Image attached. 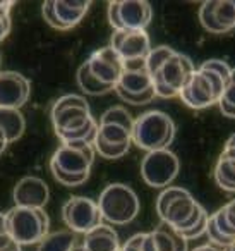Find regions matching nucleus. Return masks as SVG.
<instances>
[{
  "label": "nucleus",
  "instance_id": "nucleus-1",
  "mask_svg": "<svg viewBox=\"0 0 235 251\" xmlns=\"http://www.w3.org/2000/svg\"><path fill=\"white\" fill-rule=\"evenodd\" d=\"M52 124L62 143H94L100 122L91 115L86 98L69 93L53 103Z\"/></svg>",
  "mask_w": 235,
  "mask_h": 251
},
{
  "label": "nucleus",
  "instance_id": "nucleus-2",
  "mask_svg": "<svg viewBox=\"0 0 235 251\" xmlns=\"http://www.w3.org/2000/svg\"><path fill=\"white\" fill-rule=\"evenodd\" d=\"M206 208L194 196L180 186H168L162 189L156 198V213L163 224H168L180 234L189 230L201 217Z\"/></svg>",
  "mask_w": 235,
  "mask_h": 251
},
{
  "label": "nucleus",
  "instance_id": "nucleus-3",
  "mask_svg": "<svg viewBox=\"0 0 235 251\" xmlns=\"http://www.w3.org/2000/svg\"><path fill=\"white\" fill-rule=\"evenodd\" d=\"M175 138V122L162 110H148L134 121L132 143L146 153L168 150Z\"/></svg>",
  "mask_w": 235,
  "mask_h": 251
},
{
  "label": "nucleus",
  "instance_id": "nucleus-4",
  "mask_svg": "<svg viewBox=\"0 0 235 251\" xmlns=\"http://www.w3.org/2000/svg\"><path fill=\"white\" fill-rule=\"evenodd\" d=\"M9 232L19 246H38L50 229V219L45 208H23L14 206L7 213Z\"/></svg>",
  "mask_w": 235,
  "mask_h": 251
},
{
  "label": "nucleus",
  "instance_id": "nucleus-5",
  "mask_svg": "<svg viewBox=\"0 0 235 251\" xmlns=\"http://www.w3.org/2000/svg\"><path fill=\"white\" fill-rule=\"evenodd\" d=\"M98 208L101 212L103 220L108 224H129L138 217L139 213V198L136 191L127 184L114 182L108 184L98 198Z\"/></svg>",
  "mask_w": 235,
  "mask_h": 251
},
{
  "label": "nucleus",
  "instance_id": "nucleus-6",
  "mask_svg": "<svg viewBox=\"0 0 235 251\" xmlns=\"http://www.w3.org/2000/svg\"><path fill=\"white\" fill-rule=\"evenodd\" d=\"M227 84V81L216 73L197 67L196 73L189 77L186 86L182 88L179 97L192 110H204L220 101Z\"/></svg>",
  "mask_w": 235,
  "mask_h": 251
},
{
  "label": "nucleus",
  "instance_id": "nucleus-7",
  "mask_svg": "<svg viewBox=\"0 0 235 251\" xmlns=\"http://www.w3.org/2000/svg\"><path fill=\"white\" fill-rule=\"evenodd\" d=\"M196 73L194 62L184 53L175 52L162 69L153 76V88L156 97L160 98H175L180 95L182 88L189 81V77Z\"/></svg>",
  "mask_w": 235,
  "mask_h": 251
},
{
  "label": "nucleus",
  "instance_id": "nucleus-8",
  "mask_svg": "<svg viewBox=\"0 0 235 251\" xmlns=\"http://www.w3.org/2000/svg\"><path fill=\"white\" fill-rule=\"evenodd\" d=\"M107 16L114 31H122V29L146 31V26L151 23L153 9L144 0L110 2L107 7Z\"/></svg>",
  "mask_w": 235,
  "mask_h": 251
},
{
  "label": "nucleus",
  "instance_id": "nucleus-9",
  "mask_svg": "<svg viewBox=\"0 0 235 251\" xmlns=\"http://www.w3.org/2000/svg\"><path fill=\"white\" fill-rule=\"evenodd\" d=\"M180 162L170 150L149 151L141 162V176L151 188L165 189L179 176Z\"/></svg>",
  "mask_w": 235,
  "mask_h": 251
},
{
  "label": "nucleus",
  "instance_id": "nucleus-10",
  "mask_svg": "<svg viewBox=\"0 0 235 251\" xmlns=\"http://www.w3.org/2000/svg\"><path fill=\"white\" fill-rule=\"evenodd\" d=\"M62 220L74 234H88L103 220L98 201L86 196H72L62 206Z\"/></svg>",
  "mask_w": 235,
  "mask_h": 251
},
{
  "label": "nucleus",
  "instance_id": "nucleus-11",
  "mask_svg": "<svg viewBox=\"0 0 235 251\" xmlns=\"http://www.w3.org/2000/svg\"><path fill=\"white\" fill-rule=\"evenodd\" d=\"M94 155L96 150L93 143H60L50 160V165L66 174L90 176Z\"/></svg>",
  "mask_w": 235,
  "mask_h": 251
},
{
  "label": "nucleus",
  "instance_id": "nucleus-12",
  "mask_svg": "<svg viewBox=\"0 0 235 251\" xmlns=\"http://www.w3.org/2000/svg\"><path fill=\"white\" fill-rule=\"evenodd\" d=\"M199 23L208 33L225 35L235 28V0H210L199 5Z\"/></svg>",
  "mask_w": 235,
  "mask_h": 251
},
{
  "label": "nucleus",
  "instance_id": "nucleus-13",
  "mask_svg": "<svg viewBox=\"0 0 235 251\" xmlns=\"http://www.w3.org/2000/svg\"><path fill=\"white\" fill-rule=\"evenodd\" d=\"M86 62L90 66L91 73L103 84H108L112 88L118 84L122 73H124V60L110 45L93 52Z\"/></svg>",
  "mask_w": 235,
  "mask_h": 251
},
{
  "label": "nucleus",
  "instance_id": "nucleus-14",
  "mask_svg": "<svg viewBox=\"0 0 235 251\" xmlns=\"http://www.w3.org/2000/svg\"><path fill=\"white\" fill-rule=\"evenodd\" d=\"M31 83L21 73H0V108H21L28 103Z\"/></svg>",
  "mask_w": 235,
  "mask_h": 251
},
{
  "label": "nucleus",
  "instance_id": "nucleus-15",
  "mask_svg": "<svg viewBox=\"0 0 235 251\" xmlns=\"http://www.w3.org/2000/svg\"><path fill=\"white\" fill-rule=\"evenodd\" d=\"M110 47L122 57V60L146 59L151 52V42H149L148 33L132 31V29L114 31Z\"/></svg>",
  "mask_w": 235,
  "mask_h": 251
},
{
  "label": "nucleus",
  "instance_id": "nucleus-16",
  "mask_svg": "<svg viewBox=\"0 0 235 251\" xmlns=\"http://www.w3.org/2000/svg\"><path fill=\"white\" fill-rule=\"evenodd\" d=\"M115 90L129 95H144L155 91L153 77L146 67V59L124 60V73Z\"/></svg>",
  "mask_w": 235,
  "mask_h": 251
},
{
  "label": "nucleus",
  "instance_id": "nucleus-17",
  "mask_svg": "<svg viewBox=\"0 0 235 251\" xmlns=\"http://www.w3.org/2000/svg\"><path fill=\"white\" fill-rule=\"evenodd\" d=\"M48 196L50 193L47 182L36 176H26L19 179L12 191L16 206H23V208H45V205L48 203Z\"/></svg>",
  "mask_w": 235,
  "mask_h": 251
},
{
  "label": "nucleus",
  "instance_id": "nucleus-18",
  "mask_svg": "<svg viewBox=\"0 0 235 251\" xmlns=\"http://www.w3.org/2000/svg\"><path fill=\"white\" fill-rule=\"evenodd\" d=\"M83 246L86 251H120V241L114 227L100 224L83 236Z\"/></svg>",
  "mask_w": 235,
  "mask_h": 251
},
{
  "label": "nucleus",
  "instance_id": "nucleus-19",
  "mask_svg": "<svg viewBox=\"0 0 235 251\" xmlns=\"http://www.w3.org/2000/svg\"><path fill=\"white\" fill-rule=\"evenodd\" d=\"M90 2H74V0H53V11L64 29L77 26L90 9Z\"/></svg>",
  "mask_w": 235,
  "mask_h": 251
},
{
  "label": "nucleus",
  "instance_id": "nucleus-20",
  "mask_svg": "<svg viewBox=\"0 0 235 251\" xmlns=\"http://www.w3.org/2000/svg\"><path fill=\"white\" fill-rule=\"evenodd\" d=\"M151 236L156 251H189L187 239L168 224L162 222L155 230H151Z\"/></svg>",
  "mask_w": 235,
  "mask_h": 251
},
{
  "label": "nucleus",
  "instance_id": "nucleus-21",
  "mask_svg": "<svg viewBox=\"0 0 235 251\" xmlns=\"http://www.w3.org/2000/svg\"><path fill=\"white\" fill-rule=\"evenodd\" d=\"M26 121L18 108H0V133L9 143L18 141L24 134Z\"/></svg>",
  "mask_w": 235,
  "mask_h": 251
},
{
  "label": "nucleus",
  "instance_id": "nucleus-22",
  "mask_svg": "<svg viewBox=\"0 0 235 251\" xmlns=\"http://www.w3.org/2000/svg\"><path fill=\"white\" fill-rule=\"evenodd\" d=\"M214 182L218 188L227 193H235V158L230 155L220 153L214 165Z\"/></svg>",
  "mask_w": 235,
  "mask_h": 251
},
{
  "label": "nucleus",
  "instance_id": "nucleus-23",
  "mask_svg": "<svg viewBox=\"0 0 235 251\" xmlns=\"http://www.w3.org/2000/svg\"><path fill=\"white\" fill-rule=\"evenodd\" d=\"M77 84L83 90V93L91 95V97H100V95H107L110 91H115V88L103 84L93 73H91L88 62H83L77 69Z\"/></svg>",
  "mask_w": 235,
  "mask_h": 251
},
{
  "label": "nucleus",
  "instance_id": "nucleus-24",
  "mask_svg": "<svg viewBox=\"0 0 235 251\" xmlns=\"http://www.w3.org/2000/svg\"><path fill=\"white\" fill-rule=\"evenodd\" d=\"M77 243H79L77 234H74L72 230H55L38 244L36 251H70Z\"/></svg>",
  "mask_w": 235,
  "mask_h": 251
},
{
  "label": "nucleus",
  "instance_id": "nucleus-25",
  "mask_svg": "<svg viewBox=\"0 0 235 251\" xmlns=\"http://www.w3.org/2000/svg\"><path fill=\"white\" fill-rule=\"evenodd\" d=\"M100 140L108 145L122 147V145H132V133L122 126L117 124H100L98 126V134Z\"/></svg>",
  "mask_w": 235,
  "mask_h": 251
},
{
  "label": "nucleus",
  "instance_id": "nucleus-26",
  "mask_svg": "<svg viewBox=\"0 0 235 251\" xmlns=\"http://www.w3.org/2000/svg\"><path fill=\"white\" fill-rule=\"evenodd\" d=\"M134 121L136 119H132V115L127 112V108H124L122 105H114V107L107 108L103 112V115L100 117V124H117L129 129L131 133L134 129Z\"/></svg>",
  "mask_w": 235,
  "mask_h": 251
},
{
  "label": "nucleus",
  "instance_id": "nucleus-27",
  "mask_svg": "<svg viewBox=\"0 0 235 251\" xmlns=\"http://www.w3.org/2000/svg\"><path fill=\"white\" fill-rule=\"evenodd\" d=\"M175 53V50L170 49V47L166 45H162V47H156V49H151V52H149V55L146 57V67H148L149 74H151V77L155 76L156 73H158L160 69H162V66L166 62V60L170 59V57Z\"/></svg>",
  "mask_w": 235,
  "mask_h": 251
},
{
  "label": "nucleus",
  "instance_id": "nucleus-28",
  "mask_svg": "<svg viewBox=\"0 0 235 251\" xmlns=\"http://www.w3.org/2000/svg\"><path fill=\"white\" fill-rule=\"evenodd\" d=\"M94 150H96V153L100 155V157L103 158H108V160H117V158L124 157L125 153L129 151V148H131V145H122V147H115V145H108L105 143L103 140H100V138H94Z\"/></svg>",
  "mask_w": 235,
  "mask_h": 251
},
{
  "label": "nucleus",
  "instance_id": "nucleus-29",
  "mask_svg": "<svg viewBox=\"0 0 235 251\" xmlns=\"http://www.w3.org/2000/svg\"><path fill=\"white\" fill-rule=\"evenodd\" d=\"M50 171H52V176L55 177V181L60 182V184H64V186H67V188H76V186L84 184V182L88 181V177H90V176H72V174H66V172L59 171V169L53 167V165H50Z\"/></svg>",
  "mask_w": 235,
  "mask_h": 251
},
{
  "label": "nucleus",
  "instance_id": "nucleus-30",
  "mask_svg": "<svg viewBox=\"0 0 235 251\" xmlns=\"http://www.w3.org/2000/svg\"><path fill=\"white\" fill-rule=\"evenodd\" d=\"M14 2H0V42H4L11 33V9Z\"/></svg>",
  "mask_w": 235,
  "mask_h": 251
},
{
  "label": "nucleus",
  "instance_id": "nucleus-31",
  "mask_svg": "<svg viewBox=\"0 0 235 251\" xmlns=\"http://www.w3.org/2000/svg\"><path fill=\"white\" fill-rule=\"evenodd\" d=\"M199 67H203V69H208V71H213V73H216L218 76H221L225 81H230V74H232V67L228 66L225 60H220V59H210L206 60V62H203Z\"/></svg>",
  "mask_w": 235,
  "mask_h": 251
},
{
  "label": "nucleus",
  "instance_id": "nucleus-32",
  "mask_svg": "<svg viewBox=\"0 0 235 251\" xmlns=\"http://www.w3.org/2000/svg\"><path fill=\"white\" fill-rule=\"evenodd\" d=\"M115 93H117L118 97H120L124 101H127L129 105H136V107H139V105L149 103V101H151L153 98L156 97L155 91H149V93H144V95H129V93H124V91L115 90Z\"/></svg>",
  "mask_w": 235,
  "mask_h": 251
},
{
  "label": "nucleus",
  "instance_id": "nucleus-33",
  "mask_svg": "<svg viewBox=\"0 0 235 251\" xmlns=\"http://www.w3.org/2000/svg\"><path fill=\"white\" fill-rule=\"evenodd\" d=\"M42 14L48 26H52V28H55V29H62L59 19H57V16H55V11H53V0H47L45 4L42 5Z\"/></svg>",
  "mask_w": 235,
  "mask_h": 251
},
{
  "label": "nucleus",
  "instance_id": "nucleus-34",
  "mask_svg": "<svg viewBox=\"0 0 235 251\" xmlns=\"http://www.w3.org/2000/svg\"><path fill=\"white\" fill-rule=\"evenodd\" d=\"M14 244L11 232H9V224H7V215L5 213H0V250Z\"/></svg>",
  "mask_w": 235,
  "mask_h": 251
},
{
  "label": "nucleus",
  "instance_id": "nucleus-35",
  "mask_svg": "<svg viewBox=\"0 0 235 251\" xmlns=\"http://www.w3.org/2000/svg\"><path fill=\"white\" fill-rule=\"evenodd\" d=\"M144 237L146 232H138L132 237H129L124 244H122L120 251H144Z\"/></svg>",
  "mask_w": 235,
  "mask_h": 251
},
{
  "label": "nucleus",
  "instance_id": "nucleus-36",
  "mask_svg": "<svg viewBox=\"0 0 235 251\" xmlns=\"http://www.w3.org/2000/svg\"><path fill=\"white\" fill-rule=\"evenodd\" d=\"M221 100H225L227 103H230V105H234V107H235V83L228 81V84H227V88H225Z\"/></svg>",
  "mask_w": 235,
  "mask_h": 251
},
{
  "label": "nucleus",
  "instance_id": "nucleus-37",
  "mask_svg": "<svg viewBox=\"0 0 235 251\" xmlns=\"http://www.w3.org/2000/svg\"><path fill=\"white\" fill-rule=\"evenodd\" d=\"M218 108H220V112L223 115H227V117H230V119H235V107L234 105L227 103V101L220 98V101H218Z\"/></svg>",
  "mask_w": 235,
  "mask_h": 251
},
{
  "label": "nucleus",
  "instance_id": "nucleus-38",
  "mask_svg": "<svg viewBox=\"0 0 235 251\" xmlns=\"http://www.w3.org/2000/svg\"><path fill=\"white\" fill-rule=\"evenodd\" d=\"M192 251H228V250H223V248H218L211 243H206V244H203V246L196 248V250H192Z\"/></svg>",
  "mask_w": 235,
  "mask_h": 251
},
{
  "label": "nucleus",
  "instance_id": "nucleus-39",
  "mask_svg": "<svg viewBox=\"0 0 235 251\" xmlns=\"http://www.w3.org/2000/svg\"><path fill=\"white\" fill-rule=\"evenodd\" d=\"M7 145H9V141L5 140V136L2 133H0V155L4 153L5 151V148H7Z\"/></svg>",
  "mask_w": 235,
  "mask_h": 251
},
{
  "label": "nucleus",
  "instance_id": "nucleus-40",
  "mask_svg": "<svg viewBox=\"0 0 235 251\" xmlns=\"http://www.w3.org/2000/svg\"><path fill=\"white\" fill-rule=\"evenodd\" d=\"M223 148H235V133L232 134V136L228 138L227 141H225V147Z\"/></svg>",
  "mask_w": 235,
  "mask_h": 251
},
{
  "label": "nucleus",
  "instance_id": "nucleus-41",
  "mask_svg": "<svg viewBox=\"0 0 235 251\" xmlns=\"http://www.w3.org/2000/svg\"><path fill=\"white\" fill-rule=\"evenodd\" d=\"M70 251H86V250H84V246H83V241H81V243H77Z\"/></svg>",
  "mask_w": 235,
  "mask_h": 251
},
{
  "label": "nucleus",
  "instance_id": "nucleus-42",
  "mask_svg": "<svg viewBox=\"0 0 235 251\" xmlns=\"http://www.w3.org/2000/svg\"><path fill=\"white\" fill-rule=\"evenodd\" d=\"M230 81L235 83V67H232V74H230Z\"/></svg>",
  "mask_w": 235,
  "mask_h": 251
},
{
  "label": "nucleus",
  "instance_id": "nucleus-43",
  "mask_svg": "<svg viewBox=\"0 0 235 251\" xmlns=\"http://www.w3.org/2000/svg\"><path fill=\"white\" fill-rule=\"evenodd\" d=\"M0 73H2V71H0Z\"/></svg>",
  "mask_w": 235,
  "mask_h": 251
}]
</instances>
